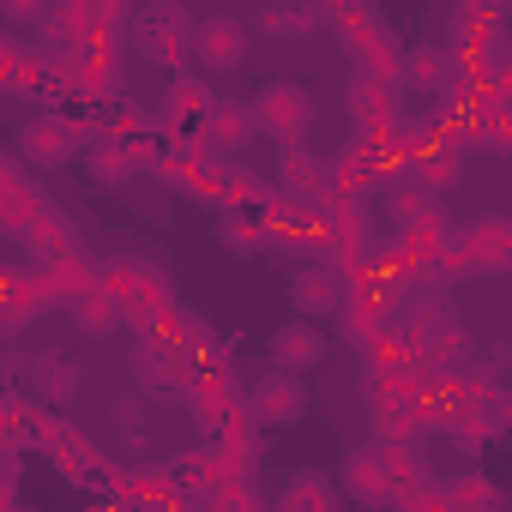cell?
Returning a JSON list of instances; mask_svg holds the SVG:
<instances>
[{
  "label": "cell",
  "instance_id": "1",
  "mask_svg": "<svg viewBox=\"0 0 512 512\" xmlns=\"http://www.w3.org/2000/svg\"><path fill=\"white\" fill-rule=\"evenodd\" d=\"M103 290L127 308V326H139V332H163L169 314H175L169 272L157 260H139V253H115L103 266Z\"/></svg>",
  "mask_w": 512,
  "mask_h": 512
},
{
  "label": "cell",
  "instance_id": "2",
  "mask_svg": "<svg viewBox=\"0 0 512 512\" xmlns=\"http://www.w3.org/2000/svg\"><path fill=\"white\" fill-rule=\"evenodd\" d=\"M133 374L145 392H175V386H193L199 380V362L169 338V332H139L133 344Z\"/></svg>",
  "mask_w": 512,
  "mask_h": 512
},
{
  "label": "cell",
  "instance_id": "3",
  "mask_svg": "<svg viewBox=\"0 0 512 512\" xmlns=\"http://www.w3.org/2000/svg\"><path fill=\"white\" fill-rule=\"evenodd\" d=\"M193 31H199V25H187V13H181V7H151V13L133 25V37H139L145 61L175 67V79H181V73H187V61H193Z\"/></svg>",
  "mask_w": 512,
  "mask_h": 512
},
{
  "label": "cell",
  "instance_id": "4",
  "mask_svg": "<svg viewBox=\"0 0 512 512\" xmlns=\"http://www.w3.org/2000/svg\"><path fill=\"white\" fill-rule=\"evenodd\" d=\"M85 145H91V133H85L73 115H37V121H25V133H19V157H25V163H43V169L73 163Z\"/></svg>",
  "mask_w": 512,
  "mask_h": 512
},
{
  "label": "cell",
  "instance_id": "5",
  "mask_svg": "<svg viewBox=\"0 0 512 512\" xmlns=\"http://www.w3.org/2000/svg\"><path fill=\"white\" fill-rule=\"evenodd\" d=\"M253 121H260V133H272V139H284V145H302V133H308V121H314V97H308L302 85L278 79V85H266L260 97H253Z\"/></svg>",
  "mask_w": 512,
  "mask_h": 512
},
{
  "label": "cell",
  "instance_id": "6",
  "mask_svg": "<svg viewBox=\"0 0 512 512\" xmlns=\"http://www.w3.org/2000/svg\"><path fill=\"white\" fill-rule=\"evenodd\" d=\"M458 241H464L470 272H482V278L512 272V217H500V211L470 217V223H458Z\"/></svg>",
  "mask_w": 512,
  "mask_h": 512
},
{
  "label": "cell",
  "instance_id": "7",
  "mask_svg": "<svg viewBox=\"0 0 512 512\" xmlns=\"http://www.w3.org/2000/svg\"><path fill=\"white\" fill-rule=\"evenodd\" d=\"M290 296H296V308H302L308 320H320V314H344V302L356 296V272H344V266H332V260H314V266L296 272Z\"/></svg>",
  "mask_w": 512,
  "mask_h": 512
},
{
  "label": "cell",
  "instance_id": "8",
  "mask_svg": "<svg viewBox=\"0 0 512 512\" xmlns=\"http://www.w3.org/2000/svg\"><path fill=\"white\" fill-rule=\"evenodd\" d=\"M500 31H506V13L494 0H464V7L446 13V49L452 55H488V49L506 43Z\"/></svg>",
  "mask_w": 512,
  "mask_h": 512
},
{
  "label": "cell",
  "instance_id": "9",
  "mask_svg": "<svg viewBox=\"0 0 512 512\" xmlns=\"http://www.w3.org/2000/svg\"><path fill=\"white\" fill-rule=\"evenodd\" d=\"M211 91L193 79V73H181V79H169V91H163V103H157V127L169 133V139H199L205 133V121H211Z\"/></svg>",
  "mask_w": 512,
  "mask_h": 512
},
{
  "label": "cell",
  "instance_id": "10",
  "mask_svg": "<svg viewBox=\"0 0 512 512\" xmlns=\"http://www.w3.org/2000/svg\"><path fill=\"white\" fill-rule=\"evenodd\" d=\"M247 410H253V422H260V428H290V422L308 416V386L296 374H278L272 368L260 386L247 392Z\"/></svg>",
  "mask_w": 512,
  "mask_h": 512
},
{
  "label": "cell",
  "instance_id": "11",
  "mask_svg": "<svg viewBox=\"0 0 512 512\" xmlns=\"http://www.w3.org/2000/svg\"><path fill=\"white\" fill-rule=\"evenodd\" d=\"M344 488H350V500H362L374 512H392L398 506V488H392V470H386V446L380 440L374 446H356L344 458Z\"/></svg>",
  "mask_w": 512,
  "mask_h": 512
},
{
  "label": "cell",
  "instance_id": "12",
  "mask_svg": "<svg viewBox=\"0 0 512 512\" xmlns=\"http://www.w3.org/2000/svg\"><path fill=\"white\" fill-rule=\"evenodd\" d=\"M193 61H199L205 73H229V67H241V61H247V25L229 19V13L199 19V31H193Z\"/></svg>",
  "mask_w": 512,
  "mask_h": 512
},
{
  "label": "cell",
  "instance_id": "13",
  "mask_svg": "<svg viewBox=\"0 0 512 512\" xmlns=\"http://www.w3.org/2000/svg\"><path fill=\"white\" fill-rule=\"evenodd\" d=\"M253 133H260L253 109H241V103H217L211 121H205V133H199V145H205L217 163H241V151L253 145Z\"/></svg>",
  "mask_w": 512,
  "mask_h": 512
},
{
  "label": "cell",
  "instance_id": "14",
  "mask_svg": "<svg viewBox=\"0 0 512 512\" xmlns=\"http://www.w3.org/2000/svg\"><path fill=\"white\" fill-rule=\"evenodd\" d=\"M0 181H7V193H0V223H7V229L25 241V229L37 223V211H43L49 199L25 181V157H7V163H0Z\"/></svg>",
  "mask_w": 512,
  "mask_h": 512
},
{
  "label": "cell",
  "instance_id": "15",
  "mask_svg": "<svg viewBox=\"0 0 512 512\" xmlns=\"http://www.w3.org/2000/svg\"><path fill=\"white\" fill-rule=\"evenodd\" d=\"M320 362H326V338L314 332V320H296V326L272 332V368L278 374H308Z\"/></svg>",
  "mask_w": 512,
  "mask_h": 512
},
{
  "label": "cell",
  "instance_id": "16",
  "mask_svg": "<svg viewBox=\"0 0 512 512\" xmlns=\"http://www.w3.org/2000/svg\"><path fill=\"white\" fill-rule=\"evenodd\" d=\"M0 302H7V332H25V326H31V314L55 308V290L43 284V272L7 266V290H0Z\"/></svg>",
  "mask_w": 512,
  "mask_h": 512
},
{
  "label": "cell",
  "instance_id": "17",
  "mask_svg": "<svg viewBox=\"0 0 512 512\" xmlns=\"http://www.w3.org/2000/svg\"><path fill=\"white\" fill-rule=\"evenodd\" d=\"M278 175H284V193H296V199H326L332 193V175H326V157H314L308 145H284V157H278Z\"/></svg>",
  "mask_w": 512,
  "mask_h": 512
},
{
  "label": "cell",
  "instance_id": "18",
  "mask_svg": "<svg viewBox=\"0 0 512 512\" xmlns=\"http://www.w3.org/2000/svg\"><path fill=\"white\" fill-rule=\"evenodd\" d=\"M85 169H91V181H103V187H127L133 169H139V151H133L127 139H115V133H97V139L85 145Z\"/></svg>",
  "mask_w": 512,
  "mask_h": 512
},
{
  "label": "cell",
  "instance_id": "19",
  "mask_svg": "<svg viewBox=\"0 0 512 512\" xmlns=\"http://www.w3.org/2000/svg\"><path fill=\"white\" fill-rule=\"evenodd\" d=\"M278 199V187L260 175V169H247V163H229V181H223V211H247V217H266Z\"/></svg>",
  "mask_w": 512,
  "mask_h": 512
},
{
  "label": "cell",
  "instance_id": "20",
  "mask_svg": "<svg viewBox=\"0 0 512 512\" xmlns=\"http://www.w3.org/2000/svg\"><path fill=\"white\" fill-rule=\"evenodd\" d=\"M37 272H43V284L55 290V302H67V308H73L85 290H97V284H103V266H91L85 253H67V260H49V266H37Z\"/></svg>",
  "mask_w": 512,
  "mask_h": 512
},
{
  "label": "cell",
  "instance_id": "21",
  "mask_svg": "<svg viewBox=\"0 0 512 512\" xmlns=\"http://www.w3.org/2000/svg\"><path fill=\"white\" fill-rule=\"evenodd\" d=\"M386 470H392V488H398V500H410V494L434 488V470H428V452H422V440H398V446H386Z\"/></svg>",
  "mask_w": 512,
  "mask_h": 512
},
{
  "label": "cell",
  "instance_id": "22",
  "mask_svg": "<svg viewBox=\"0 0 512 512\" xmlns=\"http://www.w3.org/2000/svg\"><path fill=\"white\" fill-rule=\"evenodd\" d=\"M278 512H338V482L320 476V470H302V476L284 482Z\"/></svg>",
  "mask_w": 512,
  "mask_h": 512
},
{
  "label": "cell",
  "instance_id": "23",
  "mask_svg": "<svg viewBox=\"0 0 512 512\" xmlns=\"http://www.w3.org/2000/svg\"><path fill=\"white\" fill-rule=\"evenodd\" d=\"M73 326H79L85 338H109V332H121V326H127V308L97 284V290H85V296L73 302Z\"/></svg>",
  "mask_w": 512,
  "mask_h": 512
},
{
  "label": "cell",
  "instance_id": "24",
  "mask_svg": "<svg viewBox=\"0 0 512 512\" xmlns=\"http://www.w3.org/2000/svg\"><path fill=\"white\" fill-rule=\"evenodd\" d=\"M25 241L37 247V260H43V266H49V260H67V253H79V235H73V223H67L55 205L37 211V223L25 229Z\"/></svg>",
  "mask_w": 512,
  "mask_h": 512
},
{
  "label": "cell",
  "instance_id": "25",
  "mask_svg": "<svg viewBox=\"0 0 512 512\" xmlns=\"http://www.w3.org/2000/svg\"><path fill=\"white\" fill-rule=\"evenodd\" d=\"M320 25H332V31L344 37V49H356V43H368L374 31H386V19H380L374 7H362V0H338V7H320Z\"/></svg>",
  "mask_w": 512,
  "mask_h": 512
},
{
  "label": "cell",
  "instance_id": "26",
  "mask_svg": "<svg viewBox=\"0 0 512 512\" xmlns=\"http://www.w3.org/2000/svg\"><path fill=\"white\" fill-rule=\"evenodd\" d=\"M217 241H223L229 253H260V247H272L278 235H272V223H266V217L223 211V217H217Z\"/></svg>",
  "mask_w": 512,
  "mask_h": 512
},
{
  "label": "cell",
  "instance_id": "27",
  "mask_svg": "<svg viewBox=\"0 0 512 512\" xmlns=\"http://www.w3.org/2000/svg\"><path fill=\"white\" fill-rule=\"evenodd\" d=\"M416 175H422V187H428L434 199H446V193L464 181V157H458L452 145H434V151L416 157Z\"/></svg>",
  "mask_w": 512,
  "mask_h": 512
},
{
  "label": "cell",
  "instance_id": "28",
  "mask_svg": "<svg viewBox=\"0 0 512 512\" xmlns=\"http://www.w3.org/2000/svg\"><path fill=\"white\" fill-rule=\"evenodd\" d=\"M31 380H37V392H43L49 404H73V392H79V368L61 362V356H37V362H31Z\"/></svg>",
  "mask_w": 512,
  "mask_h": 512
},
{
  "label": "cell",
  "instance_id": "29",
  "mask_svg": "<svg viewBox=\"0 0 512 512\" xmlns=\"http://www.w3.org/2000/svg\"><path fill=\"white\" fill-rule=\"evenodd\" d=\"M446 500H452V512H500V488L488 476H452Z\"/></svg>",
  "mask_w": 512,
  "mask_h": 512
},
{
  "label": "cell",
  "instance_id": "30",
  "mask_svg": "<svg viewBox=\"0 0 512 512\" xmlns=\"http://www.w3.org/2000/svg\"><path fill=\"white\" fill-rule=\"evenodd\" d=\"M272 37H302V31H314L320 25V13H308V7H266V19H260Z\"/></svg>",
  "mask_w": 512,
  "mask_h": 512
},
{
  "label": "cell",
  "instance_id": "31",
  "mask_svg": "<svg viewBox=\"0 0 512 512\" xmlns=\"http://www.w3.org/2000/svg\"><path fill=\"white\" fill-rule=\"evenodd\" d=\"M211 512H266V506H260V494H253L247 482H217Z\"/></svg>",
  "mask_w": 512,
  "mask_h": 512
},
{
  "label": "cell",
  "instance_id": "32",
  "mask_svg": "<svg viewBox=\"0 0 512 512\" xmlns=\"http://www.w3.org/2000/svg\"><path fill=\"white\" fill-rule=\"evenodd\" d=\"M476 422L488 428V440H494V434H512V386H494V398L482 404Z\"/></svg>",
  "mask_w": 512,
  "mask_h": 512
},
{
  "label": "cell",
  "instance_id": "33",
  "mask_svg": "<svg viewBox=\"0 0 512 512\" xmlns=\"http://www.w3.org/2000/svg\"><path fill=\"white\" fill-rule=\"evenodd\" d=\"M500 91H506V97H512V67H506V79H500Z\"/></svg>",
  "mask_w": 512,
  "mask_h": 512
},
{
  "label": "cell",
  "instance_id": "34",
  "mask_svg": "<svg viewBox=\"0 0 512 512\" xmlns=\"http://www.w3.org/2000/svg\"><path fill=\"white\" fill-rule=\"evenodd\" d=\"M506 151H512V115H506Z\"/></svg>",
  "mask_w": 512,
  "mask_h": 512
},
{
  "label": "cell",
  "instance_id": "35",
  "mask_svg": "<svg viewBox=\"0 0 512 512\" xmlns=\"http://www.w3.org/2000/svg\"><path fill=\"white\" fill-rule=\"evenodd\" d=\"M392 512H398V506H392Z\"/></svg>",
  "mask_w": 512,
  "mask_h": 512
}]
</instances>
